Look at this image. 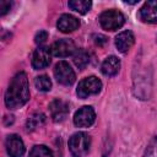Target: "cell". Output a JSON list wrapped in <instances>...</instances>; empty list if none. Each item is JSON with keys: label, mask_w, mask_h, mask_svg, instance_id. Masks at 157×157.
I'll return each mask as SVG.
<instances>
[{"label": "cell", "mask_w": 157, "mask_h": 157, "mask_svg": "<svg viewBox=\"0 0 157 157\" xmlns=\"http://www.w3.org/2000/svg\"><path fill=\"white\" fill-rule=\"evenodd\" d=\"M52 54L58 58H66L69 55H72L77 49L75 43L71 39H59L53 43L50 47Z\"/></svg>", "instance_id": "52a82bcc"}, {"label": "cell", "mask_w": 157, "mask_h": 157, "mask_svg": "<svg viewBox=\"0 0 157 157\" xmlns=\"http://www.w3.org/2000/svg\"><path fill=\"white\" fill-rule=\"evenodd\" d=\"M124 22H125L124 15L114 9L102 12L99 16V23L107 31H117L124 25Z\"/></svg>", "instance_id": "3957f363"}, {"label": "cell", "mask_w": 157, "mask_h": 157, "mask_svg": "<svg viewBox=\"0 0 157 157\" xmlns=\"http://www.w3.org/2000/svg\"><path fill=\"white\" fill-rule=\"evenodd\" d=\"M28 157H53V152L44 145H36L32 147Z\"/></svg>", "instance_id": "d6986e66"}, {"label": "cell", "mask_w": 157, "mask_h": 157, "mask_svg": "<svg viewBox=\"0 0 157 157\" xmlns=\"http://www.w3.org/2000/svg\"><path fill=\"white\" fill-rule=\"evenodd\" d=\"M135 37L131 31H123L115 37V47L120 53H126L134 44Z\"/></svg>", "instance_id": "4fadbf2b"}, {"label": "cell", "mask_w": 157, "mask_h": 157, "mask_svg": "<svg viewBox=\"0 0 157 157\" xmlns=\"http://www.w3.org/2000/svg\"><path fill=\"white\" fill-rule=\"evenodd\" d=\"M91 146V137L86 132H76L69 140V148L74 157H85Z\"/></svg>", "instance_id": "7a4b0ae2"}, {"label": "cell", "mask_w": 157, "mask_h": 157, "mask_svg": "<svg viewBox=\"0 0 157 157\" xmlns=\"http://www.w3.org/2000/svg\"><path fill=\"white\" fill-rule=\"evenodd\" d=\"M5 147H6V152L10 157H22V155L25 153V145L22 139L16 135H9L6 137L5 141Z\"/></svg>", "instance_id": "9c48e42d"}, {"label": "cell", "mask_w": 157, "mask_h": 157, "mask_svg": "<svg viewBox=\"0 0 157 157\" xmlns=\"http://www.w3.org/2000/svg\"><path fill=\"white\" fill-rule=\"evenodd\" d=\"M69 7L81 15L86 13L87 11H90L91 6H92V2L91 1H87V0H71L69 1Z\"/></svg>", "instance_id": "e0dca14e"}, {"label": "cell", "mask_w": 157, "mask_h": 157, "mask_svg": "<svg viewBox=\"0 0 157 157\" xmlns=\"http://www.w3.org/2000/svg\"><path fill=\"white\" fill-rule=\"evenodd\" d=\"M47 38H48V33H47L45 31H39V32L36 34V37H34V42H36L37 44H43V43L47 40Z\"/></svg>", "instance_id": "44dd1931"}, {"label": "cell", "mask_w": 157, "mask_h": 157, "mask_svg": "<svg viewBox=\"0 0 157 157\" xmlns=\"http://www.w3.org/2000/svg\"><path fill=\"white\" fill-rule=\"evenodd\" d=\"M142 157H157V136H153L151 139Z\"/></svg>", "instance_id": "ffe728a7"}, {"label": "cell", "mask_w": 157, "mask_h": 157, "mask_svg": "<svg viewBox=\"0 0 157 157\" xmlns=\"http://www.w3.org/2000/svg\"><path fill=\"white\" fill-rule=\"evenodd\" d=\"M56 27L63 33H70V32L76 31L80 27V21L72 15L64 13L59 17V20L56 22Z\"/></svg>", "instance_id": "30bf717a"}, {"label": "cell", "mask_w": 157, "mask_h": 157, "mask_svg": "<svg viewBox=\"0 0 157 157\" xmlns=\"http://www.w3.org/2000/svg\"><path fill=\"white\" fill-rule=\"evenodd\" d=\"M119 70H120V60L114 55L105 58L101 66V71L105 76H114L119 72Z\"/></svg>", "instance_id": "5bb4252c"}, {"label": "cell", "mask_w": 157, "mask_h": 157, "mask_svg": "<svg viewBox=\"0 0 157 157\" xmlns=\"http://www.w3.org/2000/svg\"><path fill=\"white\" fill-rule=\"evenodd\" d=\"M50 115L54 121H63L69 113V105L61 99H54L49 104Z\"/></svg>", "instance_id": "8fae6325"}, {"label": "cell", "mask_w": 157, "mask_h": 157, "mask_svg": "<svg viewBox=\"0 0 157 157\" xmlns=\"http://www.w3.org/2000/svg\"><path fill=\"white\" fill-rule=\"evenodd\" d=\"M34 86L38 91H42V92H47L52 88V81L49 80L48 76L45 75H40V76H37L36 80H34Z\"/></svg>", "instance_id": "ac0fdd59"}, {"label": "cell", "mask_w": 157, "mask_h": 157, "mask_svg": "<svg viewBox=\"0 0 157 157\" xmlns=\"http://www.w3.org/2000/svg\"><path fill=\"white\" fill-rule=\"evenodd\" d=\"M52 50L48 47H38L32 56V66L36 70H40L47 67L50 64Z\"/></svg>", "instance_id": "ba28073f"}, {"label": "cell", "mask_w": 157, "mask_h": 157, "mask_svg": "<svg viewBox=\"0 0 157 157\" xmlns=\"http://www.w3.org/2000/svg\"><path fill=\"white\" fill-rule=\"evenodd\" d=\"M10 9H11V2L10 1H6V0L0 1V15L1 16H4L6 12H9Z\"/></svg>", "instance_id": "7402d4cb"}, {"label": "cell", "mask_w": 157, "mask_h": 157, "mask_svg": "<svg viewBox=\"0 0 157 157\" xmlns=\"http://www.w3.org/2000/svg\"><path fill=\"white\" fill-rule=\"evenodd\" d=\"M54 76L56 81L64 86H70L75 82V72L66 61H59L54 69Z\"/></svg>", "instance_id": "5b68a950"}, {"label": "cell", "mask_w": 157, "mask_h": 157, "mask_svg": "<svg viewBox=\"0 0 157 157\" xmlns=\"http://www.w3.org/2000/svg\"><path fill=\"white\" fill-rule=\"evenodd\" d=\"M102 90V82L99 78H97L96 76H90L83 78L82 81H80L76 93L80 98H87L90 96L97 94L99 93Z\"/></svg>", "instance_id": "277c9868"}, {"label": "cell", "mask_w": 157, "mask_h": 157, "mask_svg": "<svg viewBox=\"0 0 157 157\" xmlns=\"http://www.w3.org/2000/svg\"><path fill=\"white\" fill-rule=\"evenodd\" d=\"M74 64L80 70H83L90 64V54L85 49H77L74 54Z\"/></svg>", "instance_id": "9a60e30c"}, {"label": "cell", "mask_w": 157, "mask_h": 157, "mask_svg": "<svg viewBox=\"0 0 157 157\" xmlns=\"http://www.w3.org/2000/svg\"><path fill=\"white\" fill-rule=\"evenodd\" d=\"M140 18L147 23H156L157 22V1L151 0L146 1L144 6L140 9Z\"/></svg>", "instance_id": "7c38bea8"}, {"label": "cell", "mask_w": 157, "mask_h": 157, "mask_svg": "<svg viewBox=\"0 0 157 157\" xmlns=\"http://www.w3.org/2000/svg\"><path fill=\"white\" fill-rule=\"evenodd\" d=\"M94 120H96V113L94 109L90 105H85L80 108L74 115V123L78 128H88L94 123Z\"/></svg>", "instance_id": "8992f818"}, {"label": "cell", "mask_w": 157, "mask_h": 157, "mask_svg": "<svg viewBox=\"0 0 157 157\" xmlns=\"http://www.w3.org/2000/svg\"><path fill=\"white\" fill-rule=\"evenodd\" d=\"M29 99L28 78L25 72H18L9 85L5 93V104L10 109L21 108Z\"/></svg>", "instance_id": "6da1fadb"}, {"label": "cell", "mask_w": 157, "mask_h": 157, "mask_svg": "<svg viewBox=\"0 0 157 157\" xmlns=\"http://www.w3.org/2000/svg\"><path fill=\"white\" fill-rule=\"evenodd\" d=\"M44 123H45V115L43 113H34L32 117L28 118L26 128H27L28 131H32V130H36V129L40 128Z\"/></svg>", "instance_id": "2e32d148"}]
</instances>
